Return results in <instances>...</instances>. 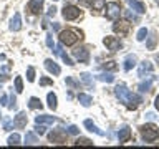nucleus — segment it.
<instances>
[{
	"mask_svg": "<svg viewBox=\"0 0 159 149\" xmlns=\"http://www.w3.org/2000/svg\"><path fill=\"white\" fill-rule=\"evenodd\" d=\"M114 94H116L119 101L124 103L129 109H136V108H138V104H139V103H143V98L139 96V94L131 93L126 86H123V84L116 86V89H114Z\"/></svg>",
	"mask_w": 159,
	"mask_h": 149,
	"instance_id": "1",
	"label": "nucleus"
},
{
	"mask_svg": "<svg viewBox=\"0 0 159 149\" xmlns=\"http://www.w3.org/2000/svg\"><path fill=\"white\" fill-rule=\"evenodd\" d=\"M60 43L61 45H66V47H71V45H75L78 42V40H81V32H78V30L75 28H66L63 30V32H60Z\"/></svg>",
	"mask_w": 159,
	"mask_h": 149,
	"instance_id": "2",
	"label": "nucleus"
},
{
	"mask_svg": "<svg viewBox=\"0 0 159 149\" xmlns=\"http://www.w3.org/2000/svg\"><path fill=\"white\" fill-rule=\"evenodd\" d=\"M141 136L144 141L152 142L159 138V129L154 126V124H143L141 126Z\"/></svg>",
	"mask_w": 159,
	"mask_h": 149,
	"instance_id": "3",
	"label": "nucleus"
},
{
	"mask_svg": "<svg viewBox=\"0 0 159 149\" xmlns=\"http://www.w3.org/2000/svg\"><path fill=\"white\" fill-rule=\"evenodd\" d=\"M119 13H121V7H119V3L109 2V3L106 5V18L116 20V18L119 17Z\"/></svg>",
	"mask_w": 159,
	"mask_h": 149,
	"instance_id": "4",
	"label": "nucleus"
},
{
	"mask_svg": "<svg viewBox=\"0 0 159 149\" xmlns=\"http://www.w3.org/2000/svg\"><path fill=\"white\" fill-rule=\"evenodd\" d=\"M80 15H81V10H80L78 7H75V5H65L63 17L66 20H76Z\"/></svg>",
	"mask_w": 159,
	"mask_h": 149,
	"instance_id": "5",
	"label": "nucleus"
},
{
	"mask_svg": "<svg viewBox=\"0 0 159 149\" xmlns=\"http://www.w3.org/2000/svg\"><path fill=\"white\" fill-rule=\"evenodd\" d=\"M73 55L78 61L81 63H88L89 61V50L86 47H80V48H75L73 50Z\"/></svg>",
	"mask_w": 159,
	"mask_h": 149,
	"instance_id": "6",
	"label": "nucleus"
},
{
	"mask_svg": "<svg viewBox=\"0 0 159 149\" xmlns=\"http://www.w3.org/2000/svg\"><path fill=\"white\" fill-rule=\"evenodd\" d=\"M103 43L106 45V48L111 50V52H118V50L121 48V42H119L116 37H106L103 40Z\"/></svg>",
	"mask_w": 159,
	"mask_h": 149,
	"instance_id": "7",
	"label": "nucleus"
},
{
	"mask_svg": "<svg viewBox=\"0 0 159 149\" xmlns=\"http://www.w3.org/2000/svg\"><path fill=\"white\" fill-rule=\"evenodd\" d=\"M48 139H50V142L63 144V142H65V134H63L61 129H57V131H53V133L48 134Z\"/></svg>",
	"mask_w": 159,
	"mask_h": 149,
	"instance_id": "8",
	"label": "nucleus"
},
{
	"mask_svg": "<svg viewBox=\"0 0 159 149\" xmlns=\"http://www.w3.org/2000/svg\"><path fill=\"white\" fill-rule=\"evenodd\" d=\"M126 2L136 13H144L146 12V7H144V3L141 2V0H126Z\"/></svg>",
	"mask_w": 159,
	"mask_h": 149,
	"instance_id": "9",
	"label": "nucleus"
},
{
	"mask_svg": "<svg viewBox=\"0 0 159 149\" xmlns=\"http://www.w3.org/2000/svg\"><path fill=\"white\" fill-rule=\"evenodd\" d=\"M13 126L15 128H18V129H22L27 126V113H18L17 116H15V121H13Z\"/></svg>",
	"mask_w": 159,
	"mask_h": 149,
	"instance_id": "10",
	"label": "nucleus"
},
{
	"mask_svg": "<svg viewBox=\"0 0 159 149\" xmlns=\"http://www.w3.org/2000/svg\"><path fill=\"white\" fill-rule=\"evenodd\" d=\"M42 7H43V0H30L28 2V10L33 15H38L40 10H42Z\"/></svg>",
	"mask_w": 159,
	"mask_h": 149,
	"instance_id": "11",
	"label": "nucleus"
},
{
	"mask_svg": "<svg viewBox=\"0 0 159 149\" xmlns=\"http://www.w3.org/2000/svg\"><path fill=\"white\" fill-rule=\"evenodd\" d=\"M20 28H22V17H20V13L17 12L13 15V18L10 20V30H12V32H18Z\"/></svg>",
	"mask_w": 159,
	"mask_h": 149,
	"instance_id": "12",
	"label": "nucleus"
},
{
	"mask_svg": "<svg viewBox=\"0 0 159 149\" xmlns=\"http://www.w3.org/2000/svg\"><path fill=\"white\" fill-rule=\"evenodd\" d=\"M129 136H131V129H129V126H124L119 129V133H118V141L119 144H123V142H126Z\"/></svg>",
	"mask_w": 159,
	"mask_h": 149,
	"instance_id": "13",
	"label": "nucleus"
},
{
	"mask_svg": "<svg viewBox=\"0 0 159 149\" xmlns=\"http://www.w3.org/2000/svg\"><path fill=\"white\" fill-rule=\"evenodd\" d=\"M113 30L116 33H121V35H126L129 32V22H118L113 25Z\"/></svg>",
	"mask_w": 159,
	"mask_h": 149,
	"instance_id": "14",
	"label": "nucleus"
},
{
	"mask_svg": "<svg viewBox=\"0 0 159 149\" xmlns=\"http://www.w3.org/2000/svg\"><path fill=\"white\" fill-rule=\"evenodd\" d=\"M84 128L88 129V131H91V133H94V134H98V136H104V133L99 129L96 124H94L91 119H84Z\"/></svg>",
	"mask_w": 159,
	"mask_h": 149,
	"instance_id": "15",
	"label": "nucleus"
},
{
	"mask_svg": "<svg viewBox=\"0 0 159 149\" xmlns=\"http://www.w3.org/2000/svg\"><path fill=\"white\" fill-rule=\"evenodd\" d=\"M45 68H47L50 73H53V74H60V73H61L60 66L53 61V60H45Z\"/></svg>",
	"mask_w": 159,
	"mask_h": 149,
	"instance_id": "16",
	"label": "nucleus"
},
{
	"mask_svg": "<svg viewBox=\"0 0 159 149\" xmlns=\"http://www.w3.org/2000/svg\"><path fill=\"white\" fill-rule=\"evenodd\" d=\"M152 71V63L151 61H141L139 65V70H138V74L139 76H144L146 73H151Z\"/></svg>",
	"mask_w": 159,
	"mask_h": 149,
	"instance_id": "17",
	"label": "nucleus"
},
{
	"mask_svg": "<svg viewBox=\"0 0 159 149\" xmlns=\"http://www.w3.org/2000/svg\"><path fill=\"white\" fill-rule=\"evenodd\" d=\"M136 61H138V60H136V56H134V55H128V56L124 58V61H123V63H124V65H123L124 70H126V71H129L133 66H136Z\"/></svg>",
	"mask_w": 159,
	"mask_h": 149,
	"instance_id": "18",
	"label": "nucleus"
},
{
	"mask_svg": "<svg viewBox=\"0 0 159 149\" xmlns=\"http://www.w3.org/2000/svg\"><path fill=\"white\" fill-rule=\"evenodd\" d=\"M35 123H38V124H53L55 123V118L53 116H48V114H42V116L35 118Z\"/></svg>",
	"mask_w": 159,
	"mask_h": 149,
	"instance_id": "19",
	"label": "nucleus"
},
{
	"mask_svg": "<svg viewBox=\"0 0 159 149\" xmlns=\"http://www.w3.org/2000/svg\"><path fill=\"white\" fill-rule=\"evenodd\" d=\"M80 79L83 81V84H86L88 88H93L94 86V81H93V76L89 73H81L80 74Z\"/></svg>",
	"mask_w": 159,
	"mask_h": 149,
	"instance_id": "20",
	"label": "nucleus"
},
{
	"mask_svg": "<svg viewBox=\"0 0 159 149\" xmlns=\"http://www.w3.org/2000/svg\"><path fill=\"white\" fill-rule=\"evenodd\" d=\"M78 101L83 104V106H91V103H93V98L89 96V94H84V93H80L78 94Z\"/></svg>",
	"mask_w": 159,
	"mask_h": 149,
	"instance_id": "21",
	"label": "nucleus"
},
{
	"mask_svg": "<svg viewBox=\"0 0 159 149\" xmlns=\"http://www.w3.org/2000/svg\"><path fill=\"white\" fill-rule=\"evenodd\" d=\"M47 99H48V108L55 111V109H57V94H55V93H48Z\"/></svg>",
	"mask_w": 159,
	"mask_h": 149,
	"instance_id": "22",
	"label": "nucleus"
},
{
	"mask_svg": "<svg viewBox=\"0 0 159 149\" xmlns=\"http://www.w3.org/2000/svg\"><path fill=\"white\" fill-rule=\"evenodd\" d=\"M37 142H38V139H37V136H35L33 133H27V134H25V144L33 146V144H37Z\"/></svg>",
	"mask_w": 159,
	"mask_h": 149,
	"instance_id": "23",
	"label": "nucleus"
},
{
	"mask_svg": "<svg viewBox=\"0 0 159 149\" xmlns=\"http://www.w3.org/2000/svg\"><path fill=\"white\" fill-rule=\"evenodd\" d=\"M28 106L32 108V109H42V108H43V104H42V101H40L38 98H30Z\"/></svg>",
	"mask_w": 159,
	"mask_h": 149,
	"instance_id": "24",
	"label": "nucleus"
},
{
	"mask_svg": "<svg viewBox=\"0 0 159 149\" xmlns=\"http://www.w3.org/2000/svg\"><path fill=\"white\" fill-rule=\"evenodd\" d=\"M99 81H106V83H113L114 81V76L111 73H101V74H98L96 76Z\"/></svg>",
	"mask_w": 159,
	"mask_h": 149,
	"instance_id": "25",
	"label": "nucleus"
},
{
	"mask_svg": "<svg viewBox=\"0 0 159 149\" xmlns=\"http://www.w3.org/2000/svg\"><path fill=\"white\" fill-rule=\"evenodd\" d=\"M7 144H8V146H17V144H20V136H18L17 133H15V134H12V136L8 138Z\"/></svg>",
	"mask_w": 159,
	"mask_h": 149,
	"instance_id": "26",
	"label": "nucleus"
},
{
	"mask_svg": "<svg viewBox=\"0 0 159 149\" xmlns=\"http://www.w3.org/2000/svg\"><path fill=\"white\" fill-rule=\"evenodd\" d=\"M126 18H128V22H134V23H139V17L136 13H133L131 10H128L126 12Z\"/></svg>",
	"mask_w": 159,
	"mask_h": 149,
	"instance_id": "27",
	"label": "nucleus"
},
{
	"mask_svg": "<svg viewBox=\"0 0 159 149\" xmlns=\"http://www.w3.org/2000/svg\"><path fill=\"white\" fill-rule=\"evenodd\" d=\"M75 144H76V146H93V142L89 141V139H86V138H78Z\"/></svg>",
	"mask_w": 159,
	"mask_h": 149,
	"instance_id": "28",
	"label": "nucleus"
},
{
	"mask_svg": "<svg viewBox=\"0 0 159 149\" xmlns=\"http://www.w3.org/2000/svg\"><path fill=\"white\" fill-rule=\"evenodd\" d=\"M15 91H17V93L23 91V81H22V78H20V76L15 78Z\"/></svg>",
	"mask_w": 159,
	"mask_h": 149,
	"instance_id": "29",
	"label": "nucleus"
},
{
	"mask_svg": "<svg viewBox=\"0 0 159 149\" xmlns=\"http://www.w3.org/2000/svg\"><path fill=\"white\" fill-rule=\"evenodd\" d=\"M146 47H148L149 50H154V47H156V35H151V37H149Z\"/></svg>",
	"mask_w": 159,
	"mask_h": 149,
	"instance_id": "30",
	"label": "nucleus"
},
{
	"mask_svg": "<svg viewBox=\"0 0 159 149\" xmlns=\"http://www.w3.org/2000/svg\"><path fill=\"white\" fill-rule=\"evenodd\" d=\"M151 84H152V79H149V81H144V83L139 84V89H141V91H149V89H151Z\"/></svg>",
	"mask_w": 159,
	"mask_h": 149,
	"instance_id": "31",
	"label": "nucleus"
},
{
	"mask_svg": "<svg viewBox=\"0 0 159 149\" xmlns=\"http://www.w3.org/2000/svg\"><path fill=\"white\" fill-rule=\"evenodd\" d=\"M146 37H148V30H146V28H141V30L138 32V35H136L138 42H143V40L146 38Z\"/></svg>",
	"mask_w": 159,
	"mask_h": 149,
	"instance_id": "32",
	"label": "nucleus"
},
{
	"mask_svg": "<svg viewBox=\"0 0 159 149\" xmlns=\"http://www.w3.org/2000/svg\"><path fill=\"white\" fill-rule=\"evenodd\" d=\"M60 56H61V58H63V61H65V63H66V65H68V66H73V65H75V63H73V60H71V58H70V56H68V55H66V53H63V52H61V53H60Z\"/></svg>",
	"mask_w": 159,
	"mask_h": 149,
	"instance_id": "33",
	"label": "nucleus"
},
{
	"mask_svg": "<svg viewBox=\"0 0 159 149\" xmlns=\"http://www.w3.org/2000/svg\"><path fill=\"white\" fill-rule=\"evenodd\" d=\"M17 108V98H15V94L12 93L10 94V103H8V109H15Z\"/></svg>",
	"mask_w": 159,
	"mask_h": 149,
	"instance_id": "34",
	"label": "nucleus"
},
{
	"mask_svg": "<svg viewBox=\"0 0 159 149\" xmlns=\"http://www.w3.org/2000/svg\"><path fill=\"white\" fill-rule=\"evenodd\" d=\"M7 71H8V66H3L2 70H0V81H5V79H8Z\"/></svg>",
	"mask_w": 159,
	"mask_h": 149,
	"instance_id": "35",
	"label": "nucleus"
},
{
	"mask_svg": "<svg viewBox=\"0 0 159 149\" xmlns=\"http://www.w3.org/2000/svg\"><path fill=\"white\" fill-rule=\"evenodd\" d=\"M103 68H104V70H116L118 65H116V61H108V63L103 65Z\"/></svg>",
	"mask_w": 159,
	"mask_h": 149,
	"instance_id": "36",
	"label": "nucleus"
},
{
	"mask_svg": "<svg viewBox=\"0 0 159 149\" xmlns=\"http://www.w3.org/2000/svg\"><path fill=\"white\" fill-rule=\"evenodd\" d=\"M35 131H37V134H40V136H42V134H45V124H38V123H37Z\"/></svg>",
	"mask_w": 159,
	"mask_h": 149,
	"instance_id": "37",
	"label": "nucleus"
},
{
	"mask_svg": "<svg viewBox=\"0 0 159 149\" xmlns=\"http://www.w3.org/2000/svg\"><path fill=\"white\" fill-rule=\"evenodd\" d=\"M27 78H28V81H33V79H35V70L32 66H30L28 71H27Z\"/></svg>",
	"mask_w": 159,
	"mask_h": 149,
	"instance_id": "38",
	"label": "nucleus"
},
{
	"mask_svg": "<svg viewBox=\"0 0 159 149\" xmlns=\"http://www.w3.org/2000/svg\"><path fill=\"white\" fill-rule=\"evenodd\" d=\"M50 84H53V81L50 78H42L40 79V86H50Z\"/></svg>",
	"mask_w": 159,
	"mask_h": 149,
	"instance_id": "39",
	"label": "nucleus"
},
{
	"mask_svg": "<svg viewBox=\"0 0 159 149\" xmlns=\"http://www.w3.org/2000/svg\"><path fill=\"white\" fill-rule=\"evenodd\" d=\"M68 134H80V129H78V126H75V124H71V126H68Z\"/></svg>",
	"mask_w": 159,
	"mask_h": 149,
	"instance_id": "40",
	"label": "nucleus"
},
{
	"mask_svg": "<svg viewBox=\"0 0 159 149\" xmlns=\"http://www.w3.org/2000/svg\"><path fill=\"white\" fill-rule=\"evenodd\" d=\"M3 128L7 129V131H10V129H12V128H15V126H13V123L10 121V119H5V121H3Z\"/></svg>",
	"mask_w": 159,
	"mask_h": 149,
	"instance_id": "41",
	"label": "nucleus"
},
{
	"mask_svg": "<svg viewBox=\"0 0 159 149\" xmlns=\"http://www.w3.org/2000/svg\"><path fill=\"white\" fill-rule=\"evenodd\" d=\"M65 83H66L68 86H71V88H76V86H78V83L75 81L73 78H66V81H65Z\"/></svg>",
	"mask_w": 159,
	"mask_h": 149,
	"instance_id": "42",
	"label": "nucleus"
},
{
	"mask_svg": "<svg viewBox=\"0 0 159 149\" xmlns=\"http://www.w3.org/2000/svg\"><path fill=\"white\" fill-rule=\"evenodd\" d=\"M47 45H48V47L50 48H55V43H53V38H52V35H47Z\"/></svg>",
	"mask_w": 159,
	"mask_h": 149,
	"instance_id": "43",
	"label": "nucleus"
},
{
	"mask_svg": "<svg viewBox=\"0 0 159 149\" xmlns=\"http://www.w3.org/2000/svg\"><path fill=\"white\" fill-rule=\"evenodd\" d=\"M81 5H86V7H93L94 5V0H80Z\"/></svg>",
	"mask_w": 159,
	"mask_h": 149,
	"instance_id": "44",
	"label": "nucleus"
},
{
	"mask_svg": "<svg viewBox=\"0 0 159 149\" xmlns=\"http://www.w3.org/2000/svg\"><path fill=\"white\" fill-rule=\"evenodd\" d=\"M0 104H2V106H7V94H2V98H0Z\"/></svg>",
	"mask_w": 159,
	"mask_h": 149,
	"instance_id": "45",
	"label": "nucleus"
},
{
	"mask_svg": "<svg viewBox=\"0 0 159 149\" xmlns=\"http://www.w3.org/2000/svg\"><path fill=\"white\" fill-rule=\"evenodd\" d=\"M55 13H57V8H55V7H50V8H48V17H53Z\"/></svg>",
	"mask_w": 159,
	"mask_h": 149,
	"instance_id": "46",
	"label": "nucleus"
},
{
	"mask_svg": "<svg viewBox=\"0 0 159 149\" xmlns=\"http://www.w3.org/2000/svg\"><path fill=\"white\" fill-rule=\"evenodd\" d=\"M154 104H156V109H157V111H159V96L156 98V103H154Z\"/></svg>",
	"mask_w": 159,
	"mask_h": 149,
	"instance_id": "47",
	"label": "nucleus"
},
{
	"mask_svg": "<svg viewBox=\"0 0 159 149\" xmlns=\"http://www.w3.org/2000/svg\"><path fill=\"white\" fill-rule=\"evenodd\" d=\"M53 30H55V32H58V30H60V27H58V23H53Z\"/></svg>",
	"mask_w": 159,
	"mask_h": 149,
	"instance_id": "48",
	"label": "nucleus"
},
{
	"mask_svg": "<svg viewBox=\"0 0 159 149\" xmlns=\"http://www.w3.org/2000/svg\"><path fill=\"white\" fill-rule=\"evenodd\" d=\"M157 61H159V56H157Z\"/></svg>",
	"mask_w": 159,
	"mask_h": 149,
	"instance_id": "49",
	"label": "nucleus"
},
{
	"mask_svg": "<svg viewBox=\"0 0 159 149\" xmlns=\"http://www.w3.org/2000/svg\"><path fill=\"white\" fill-rule=\"evenodd\" d=\"M55 2H57V0H55Z\"/></svg>",
	"mask_w": 159,
	"mask_h": 149,
	"instance_id": "50",
	"label": "nucleus"
}]
</instances>
